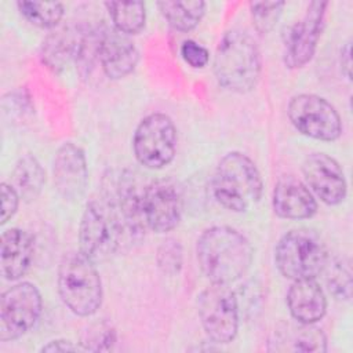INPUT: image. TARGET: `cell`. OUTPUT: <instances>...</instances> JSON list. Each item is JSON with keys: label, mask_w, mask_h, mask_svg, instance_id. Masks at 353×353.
I'll use <instances>...</instances> for the list:
<instances>
[{"label": "cell", "mask_w": 353, "mask_h": 353, "mask_svg": "<svg viewBox=\"0 0 353 353\" xmlns=\"http://www.w3.org/2000/svg\"><path fill=\"white\" fill-rule=\"evenodd\" d=\"M141 234L127 219L114 197L102 189L101 194L92 197L84 208L79 226V251L92 262H101Z\"/></svg>", "instance_id": "cell-1"}, {"label": "cell", "mask_w": 353, "mask_h": 353, "mask_svg": "<svg viewBox=\"0 0 353 353\" xmlns=\"http://www.w3.org/2000/svg\"><path fill=\"white\" fill-rule=\"evenodd\" d=\"M197 262L211 283L232 284L241 279L252 262L248 239L230 226H212L201 233L196 247Z\"/></svg>", "instance_id": "cell-2"}, {"label": "cell", "mask_w": 353, "mask_h": 353, "mask_svg": "<svg viewBox=\"0 0 353 353\" xmlns=\"http://www.w3.org/2000/svg\"><path fill=\"white\" fill-rule=\"evenodd\" d=\"M261 68L259 48L248 33L230 30L223 34L214 57V73L223 88L239 94L251 91L259 80Z\"/></svg>", "instance_id": "cell-3"}, {"label": "cell", "mask_w": 353, "mask_h": 353, "mask_svg": "<svg viewBox=\"0 0 353 353\" xmlns=\"http://www.w3.org/2000/svg\"><path fill=\"white\" fill-rule=\"evenodd\" d=\"M263 182L255 163L240 152L225 154L212 178V194L225 208L244 212L262 197Z\"/></svg>", "instance_id": "cell-4"}, {"label": "cell", "mask_w": 353, "mask_h": 353, "mask_svg": "<svg viewBox=\"0 0 353 353\" xmlns=\"http://www.w3.org/2000/svg\"><path fill=\"white\" fill-rule=\"evenodd\" d=\"M90 258L80 251L63 255L58 268V292L77 316H92L102 303V281Z\"/></svg>", "instance_id": "cell-5"}, {"label": "cell", "mask_w": 353, "mask_h": 353, "mask_svg": "<svg viewBox=\"0 0 353 353\" xmlns=\"http://www.w3.org/2000/svg\"><path fill=\"white\" fill-rule=\"evenodd\" d=\"M274 261L280 273L292 281L316 279L327 268L328 251L314 230L292 229L279 240Z\"/></svg>", "instance_id": "cell-6"}, {"label": "cell", "mask_w": 353, "mask_h": 353, "mask_svg": "<svg viewBox=\"0 0 353 353\" xmlns=\"http://www.w3.org/2000/svg\"><path fill=\"white\" fill-rule=\"evenodd\" d=\"M201 325L215 343L232 342L239 331V306L234 292L226 284L212 283L197 299Z\"/></svg>", "instance_id": "cell-7"}, {"label": "cell", "mask_w": 353, "mask_h": 353, "mask_svg": "<svg viewBox=\"0 0 353 353\" xmlns=\"http://www.w3.org/2000/svg\"><path fill=\"white\" fill-rule=\"evenodd\" d=\"M134 153L137 160L152 170L168 165L176 150V130L164 113L146 116L134 134Z\"/></svg>", "instance_id": "cell-8"}, {"label": "cell", "mask_w": 353, "mask_h": 353, "mask_svg": "<svg viewBox=\"0 0 353 353\" xmlns=\"http://www.w3.org/2000/svg\"><path fill=\"white\" fill-rule=\"evenodd\" d=\"M41 309L40 291L32 283H18L4 291L0 301V341L25 335L37 323Z\"/></svg>", "instance_id": "cell-9"}, {"label": "cell", "mask_w": 353, "mask_h": 353, "mask_svg": "<svg viewBox=\"0 0 353 353\" xmlns=\"http://www.w3.org/2000/svg\"><path fill=\"white\" fill-rule=\"evenodd\" d=\"M287 113L292 125L306 137L320 141H335L341 137L342 123L336 109L319 95L292 97Z\"/></svg>", "instance_id": "cell-10"}, {"label": "cell", "mask_w": 353, "mask_h": 353, "mask_svg": "<svg viewBox=\"0 0 353 353\" xmlns=\"http://www.w3.org/2000/svg\"><path fill=\"white\" fill-rule=\"evenodd\" d=\"M141 216L146 229L165 233L176 228L183 212V196L176 182L157 179L142 188Z\"/></svg>", "instance_id": "cell-11"}, {"label": "cell", "mask_w": 353, "mask_h": 353, "mask_svg": "<svg viewBox=\"0 0 353 353\" xmlns=\"http://www.w3.org/2000/svg\"><path fill=\"white\" fill-rule=\"evenodd\" d=\"M327 6V1H312L305 15L288 29L284 44V62L288 68H302L313 58L323 32Z\"/></svg>", "instance_id": "cell-12"}, {"label": "cell", "mask_w": 353, "mask_h": 353, "mask_svg": "<svg viewBox=\"0 0 353 353\" xmlns=\"http://www.w3.org/2000/svg\"><path fill=\"white\" fill-rule=\"evenodd\" d=\"M307 186L325 204L336 205L346 197L347 185L339 163L325 153L309 154L302 167Z\"/></svg>", "instance_id": "cell-13"}, {"label": "cell", "mask_w": 353, "mask_h": 353, "mask_svg": "<svg viewBox=\"0 0 353 353\" xmlns=\"http://www.w3.org/2000/svg\"><path fill=\"white\" fill-rule=\"evenodd\" d=\"M139 59V52L132 40L114 28L99 25L98 62L103 73L113 80L130 74Z\"/></svg>", "instance_id": "cell-14"}, {"label": "cell", "mask_w": 353, "mask_h": 353, "mask_svg": "<svg viewBox=\"0 0 353 353\" xmlns=\"http://www.w3.org/2000/svg\"><path fill=\"white\" fill-rule=\"evenodd\" d=\"M54 183L65 200H79L87 188L88 168L80 146L65 142L54 157Z\"/></svg>", "instance_id": "cell-15"}, {"label": "cell", "mask_w": 353, "mask_h": 353, "mask_svg": "<svg viewBox=\"0 0 353 353\" xmlns=\"http://www.w3.org/2000/svg\"><path fill=\"white\" fill-rule=\"evenodd\" d=\"M34 256V239L26 230L11 228L3 232L0 241V270L6 280L21 279Z\"/></svg>", "instance_id": "cell-16"}, {"label": "cell", "mask_w": 353, "mask_h": 353, "mask_svg": "<svg viewBox=\"0 0 353 353\" xmlns=\"http://www.w3.org/2000/svg\"><path fill=\"white\" fill-rule=\"evenodd\" d=\"M273 210L280 218L306 219L316 214L317 203L305 183L294 176H283L274 186Z\"/></svg>", "instance_id": "cell-17"}, {"label": "cell", "mask_w": 353, "mask_h": 353, "mask_svg": "<svg viewBox=\"0 0 353 353\" xmlns=\"http://www.w3.org/2000/svg\"><path fill=\"white\" fill-rule=\"evenodd\" d=\"M287 305L291 316L305 324L321 320L327 310V299L316 279L294 280L287 292Z\"/></svg>", "instance_id": "cell-18"}, {"label": "cell", "mask_w": 353, "mask_h": 353, "mask_svg": "<svg viewBox=\"0 0 353 353\" xmlns=\"http://www.w3.org/2000/svg\"><path fill=\"white\" fill-rule=\"evenodd\" d=\"M272 350L277 352H325L327 338L313 324L281 323L269 342Z\"/></svg>", "instance_id": "cell-19"}, {"label": "cell", "mask_w": 353, "mask_h": 353, "mask_svg": "<svg viewBox=\"0 0 353 353\" xmlns=\"http://www.w3.org/2000/svg\"><path fill=\"white\" fill-rule=\"evenodd\" d=\"M83 26H63L52 32L43 43V59L44 62L58 70L65 66L70 59L74 61L79 41L81 37Z\"/></svg>", "instance_id": "cell-20"}, {"label": "cell", "mask_w": 353, "mask_h": 353, "mask_svg": "<svg viewBox=\"0 0 353 353\" xmlns=\"http://www.w3.org/2000/svg\"><path fill=\"white\" fill-rule=\"evenodd\" d=\"M15 189L25 201H33L41 193L46 182V172L40 161L30 153L23 154L12 172Z\"/></svg>", "instance_id": "cell-21"}, {"label": "cell", "mask_w": 353, "mask_h": 353, "mask_svg": "<svg viewBox=\"0 0 353 353\" xmlns=\"http://www.w3.org/2000/svg\"><path fill=\"white\" fill-rule=\"evenodd\" d=\"M157 7L168 23L181 32L194 29L205 11V3L201 0L160 1Z\"/></svg>", "instance_id": "cell-22"}, {"label": "cell", "mask_w": 353, "mask_h": 353, "mask_svg": "<svg viewBox=\"0 0 353 353\" xmlns=\"http://www.w3.org/2000/svg\"><path fill=\"white\" fill-rule=\"evenodd\" d=\"M113 28L124 34H137L145 26L146 11L142 1H108L105 3Z\"/></svg>", "instance_id": "cell-23"}, {"label": "cell", "mask_w": 353, "mask_h": 353, "mask_svg": "<svg viewBox=\"0 0 353 353\" xmlns=\"http://www.w3.org/2000/svg\"><path fill=\"white\" fill-rule=\"evenodd\" d=\"M17 7L25 19L39 28H55L63 17V4L58 1H18Z\"/></svg>", "instance_id": "cell-24"}, {"label": "cell", "mask_w": 353, "mask_h": 353, "mask_svg": "<svg viewBox=\"0 0 353 353\" xmlns=\"http://www.w3.org/2000/svg\"><path fill=\"white\" fill-rule=\"evenodd\" d=\"M284 7V1H255L250 3L251 18L255 29L266 34L269 33L277 23L281 11Z\"/></svg>", "instance_id": "cell-25"}, {"label": "cell", "mask_w": 353, "mask_h": 353, "mask_svg": "<svg viewBox=\"0 0 353 353\" xmlns=\"http://www.w3.org/2000/svg\"><path fill=\"white\" fill-rule=\"evenodd\" d=\"M114 342H116L114 328L109 323L101 321V323L91 324L85 330L80 345L83 346L84 350L102 352V350H110Z\"/></svg>", "instance_id": "cell-26"}, {"label": "cell", "mask_w": 353, "mask_h": 353, "mask_svg": "<svg viewBox=\"0 0 353 353\" xmlns=\"http://www.w3.org/2000/svg\"><path fill=\"white\" fill-rule=\"evenodd\" d=\"M157 265L170 276L176 274L182 268V247L178 240L167 239L157 250Z\"/></svg>", "instance_id": "cell-27"}, {"label": "cell", "mask_w": 353, "mask_h": 353, "mask_svg": "<svg viewBox=\"0 0 353 353\" xmlns=\"http://www.w3.org/2000/svg\"><path fill=\"white\" fill-rule=\"evenodd\" d=\"M327 284L330 291L339 299L350 298V287H352V272L349 263H343L342 261H336L330 268V273L327 277Z\"/></svg>", "instance_id": "cell-28"}, {"label": "cell", "mask_w": 353, "mask_h": 353, "mask_svg": "<svg viewBox=\"0 0 353 353\" xmlns=\"http://www.w3.org/2000/svg\"><path fill=\"white\" fill-rule=\"evenodd\" d=\"M181 55L183 61L194 69L204 68L210 61L208 50L193 40H186L182 43Z\"/></svg>", "instance_id": "cell-29"}, {"label": "cell", "mask_w": 353, "mask_h": 353, "mask_svg": "<svg viewBox=\"0 0 353 353\" xmlns=\"http://www.w3.org/2000/svg\"><path fill=\"white\" fill-rule=\"evenodd\" d=\"M19 193L17 189L6 182L1 183V218L0 223L4 225L14 216L19 204Z\"/></svg>", "instance_id": "cell-30"}, {"label": "cell", "mask_w": 353, "mask_h": 353, "mask_svg": "<svg viewBox=\"0 0 353 353\" xmlns=\"http://www.w3.org/2000/svg\"><path fill=\"white\" fill-rule=\"evenodd\" d=\"M84 350L81 345H74L70 341L66 339H55L50 341L46 346L41 347V352H77Z\"/></svg>", "instance_id": "cell-31"}, {"label": "cell", "mask_w": 353, "mask_h": 353, "mask_svg": "<svg viewBox=\"0 0 353 353\" xmlns=\"http://www.w3.org/2000/svg\"><path fill=\"white\" fill-rule=\"evenodd\" d=\"M341 65H342V68L345 69L346 77H350V43H346L345 48L342 50Z\"/></svg>", "instance_id": "cell-32"}]
</instances>
